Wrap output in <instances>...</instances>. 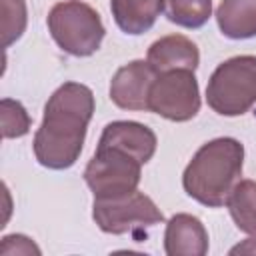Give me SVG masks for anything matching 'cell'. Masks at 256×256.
I'll list each match as a JSON object with an SVG mask.
<instances>
[{
    "instance_id": "obj_8",
    "label": "cell",
    "mask_w": 256,
    "mask_h": 256,
    "mask_svg": "<svg viewBox=\"0 0 256 256\" xmlns=\"http://www.w3.org/2000/svg\"><path fill=\"white\" fill-rule=\"evenodd\" d=\"M158 72L148 60H132L110 80V100L122 110H148V92Z\"/></svg>"
},
{
    "instance_id": "obj_18",
    "label": "cell",
    "mask_w": 256,
    "mask_h": 256,
    "mask_svg": "<svg viewBox=\"0 0 256 256\" xmlns=\"http://www.w3.org/2000/svg\"><path fill=\"white\" fill-rule=\"evenodd\" d=\"M0 254L8 256V254H40V248L32 242V238L24 236V234H8L2 238L0 244Z\"/></svg>"
},
{
    "instance_id": "obj_16",
    "label": "cell",
    "mask_w": 256,
    "mask_h": 256,
    "mask_svg": "<svg viewBox=\"0 0 256 256\" xmlns=\"http://www.w3.org/2000/svg\"><path fill=\"white\" fill-rule=\"evenodd\" d=\"M0 8H2V48H8L26 30L28 24L26 0H0Z\"/></svg>"
},
{
    "instance_id": "obj_3",
    "label": "cell",
    "mask_w": 256,
    "mask_h": 256,
    "mask_svg": "<svg viewBox=\"0 0 256 256\" xmlns=\"http://www.w3.org/2000/svg\"><path fill=\"white\" fill-rule=\"evenodd\" d=\"M46 24L54 42L66 54L76 58L92 56L106 36L100 14L82 0H64L54 4L48 12Z\"/></svg>"
},
{
    "instance_id": "obj_13",
    "label": "cell",
    "mask_w": 256,
    "mask_h": 256,
    "mask_svg": "<svg viewBox=\"0 0 256 256\" xmlns=\"http://www.w3.org/2000/svg\"><path fill=\"white\" fill-rule=\"evenodd\" d=\"M220 32L232 40L256 36V0H222L216 8Z\"/></svg>"
},
{
    "instance_id": "obj_5",
    "label": "cell",
    "mask_w": 256,
    "mask_h": 256,
    "mask_svg": "<svg viewBox=\"0 0 256 256\" xmlns=\"http://www.w3.org/2000/svg\"><path fill=\"white\" fill-rule=\"evenodd\" d=\"M92 218L102 232L114 236L136 234L138 230L164 222L162 210L140 190L116 198H94Z\"/></svg>"
},
{
    "instance_id": "obj_7",
    "label": "cell",
    "mask_w": 256,
    "mask_h": 256,
    "mask_svg": "<svg viewBox=\"0 0 256 256\" xmlns=\"http://www.w3.org/2000/svg\"><path fill=\"white\" fill-rule=\"evenodd\" d=\"M200 110V88L194 70H170L154 78L148 92V112L172 122H188Z\"/></svg>"
},
{
    "instance_id": "obj_14",
    "label": "cell",
    "mask_w": 256,
    "mask_h": 256,
    "mask_svg": "<svg viewBox=\"0 0 256 256\" xmlns=\"http://www.w3.org/2000/svg\"><path fill=\"white\" fill-rule=\"evenodd\" d=\"M238 230L256 238V182L238 180L224 204Z\"/></svg>"
},
{
    "instance_id": "obj_10",
    "label": "cell",
    "mask_w": 256,
    "mask_h": 256,
    "mask_svg": "<svg viewBox=\"0 0 256 256\" xmlns=\"http://www.w3.org/2000/svg\"><path fill=\"white\" fill-rule=\"evenodd\" d=\"M164 252L168 256H204L208 252V232L200 218L178 212L166 222Z\"/></svg>"
},
{
    "instance_id": "obj_1",
    "label": "cell",
    "mask_w": 256,
    "mask_h": 256,
    "mask_svg": "<svg viewBox=\"0 0 256 256\" xmlns=\"http://www.w3.org/2000/svg\"><path fill=\"white\" fill-rule=\"evenodd\" d=\"M94 108V94L86 84L64 82L52 92L32 142L40 166L48 170H66L76 164Z\"/></svg>"
},
{
    "instance_id": "obj_9",
    "label": "cell",
    "mask_w": 256,
    "mask_h": 256,
    "mask_svg": "<svg viewBox=\"0 0 256 256\" xmlns=\"http://www.w3.org/2000/svg\"><path fill=\"white\" fill-rule=\"evenodd\" d=\"M158 138L152 128L146 124L134 122V120H114L104 126L98 146L96 148H118L134 158H138L142 164L150 162L156 152Z\"/></svg>"
},
{
    "instance_id": "obj_2",
    "label": "cell",
    "mask_w": 256,
    "mask_h": 256,
    "mask_svg": "<svg viewBox=\"0 0 256 256\" xmlns=\"http://www.w3.org/2000/svg\"><path fill=\"white\" fill-rule=\"evenodd\" d=\"M244 146L240 140L222 136L202 144L182 174L184 192L208 206L220 208L226 204L232 188L242 176Z\"/></svg>"
},
{
    "instance_id": "obj_19",
    "label": "cell",
    "mask_w": 256,
    "mask_h": 256,
    "mask_svg": "<svg viewBox=\"0 0 256 256\" xmlns=\"http://www.w3.org/2000/svg\"><path fill=\"white\" fill-rule=\"evenodd\" d=\"M238 252H246V254H256V238L252 236V238L244 240L242 244H238V246H234V248L230 250V254H238Z\"/></svg>"
},
{
    "instance_id": "obj_11",
    "label": "cell",
    "mask_w": 256,
    "mask_h": 256,
    "mask_svg": "<svg viewBox=\"0 0 256 256\" xmlns=\"http://www.w3.org/2000/svg\"><path fill=\"white\" fill-rule=\"evenodd\" d=\"M146 60L158 74L170 70H196L200 64V52L190 38L168 34L150 44Z\"/></svg>"
},
{
    "instance_id": "obj_12",
    "label": "cell",
    "mask_w": 256,
    "mask_h": 256,
    "mask_svg": "<svg viewBox=\"0 0 256 256\" xmlns=\"http://www.w3.org/2000/svg\"><path fill=\"white\" fill-rule=\"evenodd\" d=\"M110 10L122 32L138 36L156 24L164 12V0H110Z\"/></svg>"
},
{
    "instance_id": "obj_6",
    "label": "cell",
    "mask_w": 256,
    "mask_h": 256,
    "mask_svg": "<svg viewBox=\"0 0 256 256\" xmlns=\"http://www.w3.org/2000/svg\"><path fill=\"white\" fill-rule=\"evenodd\" d=\"M142 162L118 148H96L84 168V182L94 198H116L138 190Z\"/></svg>"
},
{
    "instance_id": "obj_4",
    "label": "cell",
    "mask_w": 256,
    "mask_h": 256,
    "mask_svg": "<svg viewBox=\"0 0 256 256\" xmlns=\"http://www.w3.org/2000/svg\"><path fill=\"white\" fill-rule=\"evenodd\" d=\"M206 102L220 116H242L256 104V56L240 54L224 60L210 74Z\"/></svg>"
},
{
    "instance_id": "obj_15",
    "label": "cell",
    "mask_w": 256,
    "mask_h": 256,
    "mask_svg": "<svg viewBox=\"0 0 256 256\" xmlns=\"http://www.w3.org/2000/svg\"><path fill=\"white\" fill-rule=\"evenodd\" d=\"M166 18L182 28H202L212 16V0H164Z\"/></svg>"
},
{
    "instance_id": "obj_17",
    "label": "cell",
    "mask_w": 256,
    "mask_h": 256,
    "mask_svg": "<svg viewBox=\"0 0 256 256\" xmlns=\"http://www.w3.org/2000/svg\"><path fill=\"white\" fill-rule=\"evenodd\" d=\"M0 122H2V138H22L30 132L32 120L22 106V102L14 98L0 100Z\"/></svg>"
}]
</instances>
